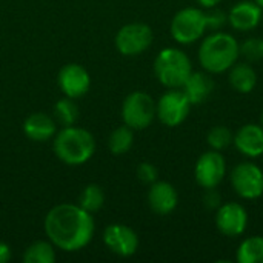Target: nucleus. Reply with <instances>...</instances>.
<instances>
[{
  "label": "nucleus",
  "instance_id": "1",
  "mask_svg": "<svg viewBox=\"0 0 263 263\" xmlns=\"http://www.w3.org/2000/svg\"><path fill=\"white\" fill-rule=\"evenodd\" d=\"M45 234L49 242L63 251H79L94 237L96 223L92 214L80 205L62 203L45 217Z\"/></svg>",
  "mask_w": 263,
  "mask_h": 263
},
{
  "label": "nucleus",
  "instance_id": "11",
  "mask_svg": "<svg viewBox=\"0 0 263 263\" xmlns=\"http://www.w3.org/2000/svg\"><path fill=\"white\" fill-rule=\"evenodd\" d=\"M59 86L62 92L69 97V99H79L83 97L91 85V77L89 72L77 63H69L65 65L57 77Z\"/></svg>",
  "mask_w": 263,
  "mask_h": 263
},
{
  "label": "nucleus",
  "instance_id": "19",
  "mask_svg": "<svg viewBox=\"0 0 263 263\" xmlns=\"http://www.w3.org/2000/svg\"><path fill=\"white\" fill-rule=\"evenodd\" d=\"M230 83L237 92L248 94L254 89L257 83V74L248 63L236 62L230 68Z\"/></svg>",
  "mask_w": 263,
  "mask_h": 263
},
{
  "label": "nucleus",
  "instance_id": "6",
  "mask_svg": "<svg viewBox=\"0 0 263 263\" xmlns=\"http://www.w3.org/2000/svg\"><path fill=\"white\" fill-rule=\"evenodd\" d=\"M156 117V103L151 96L143 91L131 92L122 106L123 123L133 129L148 128Z\"/></svg>",
  "mask_w": 263,
  "mask_h": 263
},
{
  "label": "nucleus",
  "instance_id": "10",
  "mask_svg": "<svg viewBox=\"0 0 263 263\" xmlns=\"http://www.w3.org/2000/svg\"><path fill=\"white\" fill-rule=\"evenodd\" d=\"M225 174H227V162L219 151L213 149L203 153L199 157L196 163L194 176L202 188L205 190L216 188L223 180Z\"/></svg>",
  "mask_w": 263,
  "mask_h": 263
},
{
  "label": "nucleus",
  "instance_id": "25",
  "mask_svg": "<svg viewBox=\"0 0 263 263\" xmlns=\"http://www.w3.org/2000/svg\"><path fill=\"white\" fill-rule=\"evenodd\" d=\"M233 139H234V136L231 134V131L227 126H222V125L211 128L208 136H206L208 145L216 151H222V149L228 148L233 143Z\"/></svg>",
  "mask_w": 263,
  "mask_h": 263
},
{
  "label": "nucleus",
  "instance_id": "4",
  "mask_svg": "<svg viewBox=\"0 0 263 263\" xmlns=\"http://www.w3.org/2000/svg\"><path fill=\"white\" fill-rule=\"evenodd\" d=\"M191 72L193 65L190 57L177 48L162 49L154 60V74L157 80L170 89L182 88Z\"/></svg>",
  "mask_w": 263,
  "mask_h": 263
},
{
  "label": "nucleus",
  "instance_id": "21",
  "mask_svg": "<svg viewBox=\"0 0 263 263\" xmlns=\"http://www.w3.org/2000/svg\"><path fill=\"white\" fill-rule=\"evenodd\" d=\"M134 129L129 128L128 125H122L119 128H116L109 139H108V146L109 151L116 156H122L125 153H128L134 143Z\"/></svg>",
  "mask_w": 263,
  "mask_h": 263
},
{
  "label": "nucleus",
  "instance_id": "29",
  "mask_svg": "<svg viewBox=\"0 0 263 263\" xmlns=\"http://www.w3.org/2000/svg\"><path fill=\"white\" fill-rule=\"evenodd\" d=\"M203 203H205L208 208H211V210L219 208V206H220V194H219L214 188L206 190V193H205V196H203Z\"/></svg>",
  "mask_w": 263,
  "mask_h": 263
},
{
  "label": "nucleus",
  "instance_id": "28",
  "mask_svg": "<svg viewBox=\"0 0 263 263\" xmlns=\"http://www.w3.org/2000/svg\"><path fill=\"white\" fill-rule=\"evenodd\" d=\"M157 176H159L157 168H156L153 163L143 162V163H140V165L137 166V177H139V180L143 182V183H149V185L154 183V182L157 180Z\"/></svg>",
  "mask_w": 263,
  "mask_h": 263
},
{
  "label": "nucleus",
  "instance_id": "15",
  "mask_svg": "<svg viewBox=\"0 0 263 263\" xmlns=\"http://www.w3.org/2000/svg\"><path fill=\"white\" fill-rule=\"evenodd\" d=\"M179 196L176 188L168 183V182H154L151 183L149 193H148V203L149 208L159 214V216H166L173 213L177 206Z\"/></svg>",
  "mask_w": 263,
  "mask_h": 263
},
{
  "label": "nucleus",
  "instance_id": "33",
  "mask_svg": "<svg viewBox=\"0 0 263 263\" xmlns=\"http://www.w3.org/2000/svg\"><path fill=\"white\" fill-rule=\"evenodd\" d=\"M260 125L263 126V111H262V116H260Z\"/></svg>",
  "mask_w": 263,
  "mask_h": 263
},
{
  "label": "nucleus",
  "instance_id": "14",
  "mask_svg": "<svg viewBox=\"0 0 263 263\" xmlns=\"http://www.w3.org/2000/svg\"><path fill=\"white\" fill-rule=\"evenodd\" d=\"M262 9V6H259L254 0L239 2L231 8L228 14V22L237 31H251L260 23Z\"/></svg>",
  "mask_w": 263,
  "mask_h": 263
},
{
  "label": "nucleus",
  "instance_id": "32",
  "mask_svg": "<svg viewBox=\"0 0 263 263\" xmlns=\"http://www.w3.org/2000/svg\"><path fill=\"white\" fill-rule=\"evenodd\" d=\"M254 2H256V3H257L259 6H262V8H263V0H254Z\"/></svg>",
  "mask_w": 263,
  "mask_h": 263
},
{
  "label": "nucleus",
  "instance_id": "30",
  "mask_svg": "<svg viewBox=\"0 0 263 263\" xmlns=\"http://www.w3.org/2000/svg\"><path fill=\"white\" fill-rule=\"evenodd\" d=\"M9 259H11V248L5 242H0V263H8Z\"/></svg>",
  "mask_w": 263,
  "mask_h": 263
},
{
  "label": "nucleus",
  "instance_id": "18",
  "mask_svg": "<svg viewBox=\"0 0 263 263\" xmlns=\"http://www.w3.org/2000/svg\"><path fill=\"white\" fill-rule=\"evenodd\" d=\"M185 96L191 102V105H199L203 100L208 99V96L214 89L213 79L205 72H191V76L186 79V82L182 86Z\"/></svg>",
  "mask_w": 263,
  "mask_h": 263
},
{
  "label": "nucleus",
  "instance_id": "22",
  "mask_svg": "<svg viewBox=\"0 0 263 263\" xmlns=\"http://www.w3.org/2000/svg\"><path fill=\"white\" fill-rule=\"evenodd\" d=\"M25 263H54L55 262V251L54 245L46 240H37L28 247L23 254Z\"/></svg>",
  "mask_w": 263,
  "mask_h": 263
},
{
  "label": "nucleus",
  "instance_id": "3",
  "mask_svg": "<svg viewBox=\"0 0 263 263\" xmlns=\"http://www.w3.org/2000/svg\"><path fill=\"white\" fill-rule=\"evenodd\" d=\"M94 136L83 128L71 125L55 134L54 153L66 165H83L94 156Z\"/></svg>",
  "mask_w": 263,
  "mask_h": 263
},
{
  "label": "nucleus",
  "instance_id": "12",
  "mask_svg": "<svg viewBox=\"0 0 263 263\" xmlns=\"http://www.w3.org/2000/svg\"><path fill=\"white\" fill-rule=\"evenodd\" d=\"M248 214L247 210L236 202H230L220 205L216 214V227L217 230L228 237H237L247 230Z\"/></svg>",
  "mask_w": 263,
  "mask_h": 263
},
{
  "label": "nucleus",
  "instance_id": "8",
  "mask_svg": "<svg viewBox=\"0 0 263 263\" xmlns=\"http://www.w3.org/2000/svg\"><path fill=\"white\" fill-rule=\"evenodd\" d=\"M190 109L191 102L183 91H179V88L166 91L156 103V116L166 126L180 125L188 117Z\"/></svg>",
  "mask_w": 263,
  "mask_h": 263
},
{
  "label": "nucleus",
  "instance_id": "7",
  "mask_svg": "<svg viewBox=\"0 0 263 263\" xmlns=\"http://www.w3.org/2000/svg\"><path fill=\"white\" fill-rule=\"evenodd\" d=\"M153 29L146 23H128L116 35V48L123 55H139L149 48Z\"/></svg>",
  "mask_w": 263,
  "mask_h": 263
},
{
  "label": "nucleus",
  "instance_id": "5",
  "mask_svg": "<svg viewBox=\"0 0 263 263\" xmlns=\"http://www.w3.org/2000/svg\"><path fill=\"white\" fill-rule=\"evenodd\" d=\"M206 29L205 12L199 8H183L171 22V35L180 45L197 42Z\"/></svg>",
  "mask_w": 263,
  "mask_h": 263
},
{
  "label": "nucleus",
  "instance_id": "13",
  "mask_svg": "<svg viewBox=\"0 0 263 263\" xmlns=\"http://www.w3.org/2000/svg\"><path fill=\"white\" fill-rule=\"evenodd\" d=\"M103 242L114 254L120 257H129L136 254L139 248V237L136 231L120 223L106 227L103 233Z\"/></svg>",
  "mask_w": 263,
  "mask_h": 263
},
{
  "label": "nucleus",
  "instance_id": "23",
  "mask_svg": "<svg viewBox=\"0 0 263 263\" xmlns=\"http://www.w3.org/2000/svg\"><path fill=\"white\" fill-rule=\"evenodd\" d=\"M105 203V194L103 190L99 185H88L83 188L80 197H79V205L86 210L88 213H96L99 211Z\"/></svg>",
  "mask_w": 263,
  "mask_h": 263
},
{
  "label": "nucleus",
  "instance_id": "9",
  "mask_svg": "<svg viewBox=\"0 0 263 263\" xmlns=\"http://www.w3.org/2000/svg\"><path fill=\"white\" fill-rule=\"evenodd\" d=\"M231 185L242 199H257L263 194V171L251 162L239 163L231 171Z\"/></svg>",
  "mask_w": 263,
  "mask_h": 263
},
{
  "label": "nucleus",
  "instance_id": "27",
  "mask_svg": "<svg viewBox=\"0 0 263 263\" xmlns=\"http://www.w3.org/2000/svg\"><path fill=\"white\" fill-rule=\"evenodd\" d=\"M206 17V28L208 29H220L227 22H228V15L222 11L214 8H210L208 12H205Z\"/></svg>",
  "mask_w": 263,
  "mask_h": 263
},
{
  "label": "nucleus",
  "instance_id": "17",
  "mask_svg": "<svg viewBox=\"0 0 263 263\" xmlns=\"http://www.w3.org/2000/svg\"><path fill=\"white\" fill-rule=\"evenodd\" d=\"M57 131V125L52 117L45 112H34L23 122V133L34 142H46Z\"/></svg>",
  "mask_w": 263,
  "mask_h": 263
},
{
  "label": "nucleus",
  "instance_id": "20",
  "mask_svg": "<svg viewBox=\"0 0 263 263\" xmlns=\"http://www.w3.org/2000/svg\"><path fill=\"white\" fill-rule=\"evenodd\" d=\"M239 263H263V237L253 236L245 239L237 248Z\"/></svg>",
  "mask_w": 263,
  "mask_h": 263
},
{
  "label": "nucleus",
  "instance_id": "16",
  "mask_svg": "<svg viewBox=\"0 0 263 263\" xmlns=\"http://www.w3.org/2000/svg\"><path fill=\"white\" fill-rule=\"evenodd\" d=\"M233 143L247 157L256 159L263 154V126L262 125H243L234 136Z\"/></svg>",
  "mask_w": 263,
  "mask_h": 263
},
{
  "label": "nucleus",
  "instance_id": "26",
  "mask_svg": "<svg viewBox=\"0 0 263 263\" xmlns=\"http://www.w3.org/2000/svg\"><path fill=\"white\" fill-rule=\"evenodd\" d=\"M240 54L250 60V62H257L263 59V39L259 37H251L247 39L242 45H240Z\"/></svg>",
  "mask_w": 263,
  "mask_h": 263
},
{
  "label": "nucleus",
  "instance_id": "31",
  "mask_svg": "<svg viewBox=\"0 0 263 263\" xmlns=\"http://www.w3.org/2000/svg\"><path fill=\"white\" fill-rule=\"evenodd\" d=\"M222 0H197V3L200 5V6H203V8H214V6H217L219 3H220Z\"/></svg>",
  "mask_w": 263,
  "mask_h": 263
},
{
  "label": "nucleus",
  "instance_id": "24",
  "mask_svg": "<svg viewBox=\"0 0 263 263\" xmlns=\"http://www.w3.org/2000/svg\"><path fill=\"white\" fill-rule=\"evenodd\" d=\"M54 116H55V120L63 126L74 125L79 117V108L74 103V99H69V97L60 99L54 106Z\"/></svg>",
  "mask_w": 263,
  "mask_h": 263
},
{
  "label": "nucleus",
  "instance_id": "2",
  "mask_svg": "<svg viewBox=\"0 0 263 263\" xmlns=\"http://www.w3.org/2000/svg\"><path fill=\"white\" fill-rule=\"evenodd\" d=\"M240 55L239 42L228 32L217 31L208 35L199 48V62L205 71L220 74L228 71Z\"/></svg>",
  "mask_w": 263,
  "mask_h": 263
}]
</instances>
